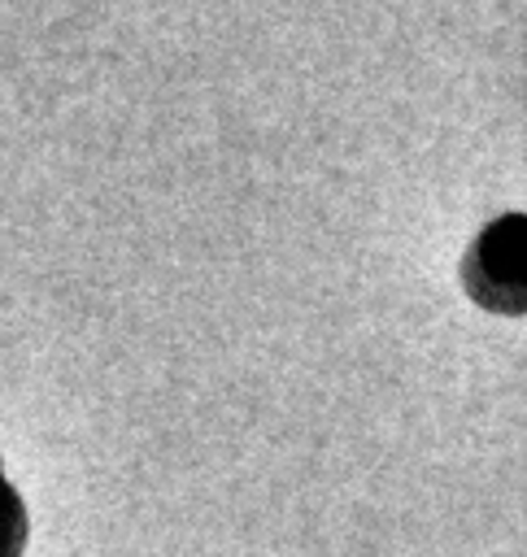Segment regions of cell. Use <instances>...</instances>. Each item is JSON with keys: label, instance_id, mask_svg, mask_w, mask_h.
<instances>
[{"label": "cell", "instance_id": "6da1fadb", "mask_svg": "<svg viewBox=\"0 0 527 557\" xmlns=\"http://www.w3.org/2000/svg\"><path fill=\"white\" fill-rule=\"evenodd\" d=\"M523 231H527L523 213H510V218L492 222L466 257L470 296L497 313L523 309Z\"/></svg>", "mask_w": 527, "mask_h": 557}, {"label": "cell", "instance_id": "7a4b0ae2", "mask_svg": "<svg viewBox=\"0 0 527 557\" xmlns=\"http://www.w3.org/2000/svg\"><path fill=\"white\" fill-rule=\"evenodd\" d=\"M26 548V505L0 470V557H17Z\"/></svg>", "mask_w": 527, "mask_h": 557}]
</instances>
